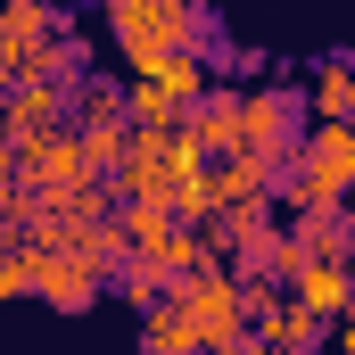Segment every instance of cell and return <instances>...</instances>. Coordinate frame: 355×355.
<instances>
[{"instance_id": "9c48e42d", "label": "cell", "mask_w": 355, "mask_h": 355, "mask_svg": "<svg viewBox=\"0 0 355 355\" xmlns=\"http://www.w3.org/2000/svg\"><path fill=\"white\" fill-rule=\"evenodd\" d=\"M190 132L207 141V157H240V149H248V91L215 83L198 107H190Z\"/></svg>"}, {"instance_id": "44dd1931", "label": "cell", "mask_w": 355, "mask_h": 355, "mask_svg": "<svg viewBox=\"0 0 355 355\" xmlns=\"http://www.w3.org/2000/svg\"><path fill=\"white\" fill-rule=\"evenodd\" d=\"M339 207H347V215H355V182H347V190H339Z\"/></svg>"}, {"instance_id": "e0dca14e", "label": "cell", "mask_w": 355, "mask_h": 355, "mask_svg": "<svg viewBox=\"0 0 355 355\" xmlns=\"http://www.w3.org/2000/svg\"><path fill=\"white\" fill-rule=\"evenodd\" d=\"M116 297H124L132 314H149V306H166V297H174V272L149 265V257H124V265H116Z\"/></svg>"}, {"instance_id": "ffe728a7", "label": "cell", "mask_w": 355, "mask_h": 355, "mask_svg": "<svg viewBox=\"0 0 355 355\" xmlns=\"http://www.w3.org/2000/svg\"><path fill=\"white\" fill-rule=\"evenodd\" d=\"M339 355H355V314H347V322H339Z\"/></svg>"}, {"instance_id": "2e32d148", "label": "cell", "mask_w": 355, "mask_h": 355, "mask_svg": "<svg viewBox=\"0 0 355 355\" xmlns=\"http://www.w3.org/2000/svg\"><path fill=\"white\" fill-rule=\"evenodd\" d=\"M141 355H207L198 322L182 314V297H166V306H149V314H141Z\"/></svg>"}, {"instance_id": "5b68a950", "label": "cell", "mask_w": 355, "mask_h": 355, "mask_svg": "<svg viewBox=\"0 0 355 355\" xmlns=\"http://www.w3.org/2000/svg\"><path fill=\"white\" fill-rule=\"evenodd\" d=\"M75 132H83V149L99 157V174H116V166L132 157V141H141V124H132V91L107 83V75H91L83 99H75Z\"/></svg>"}, {"instance_id": "3957f363", "label": "cell", "mask_w": 355, "mask_h": 355, "mask_svg": "<svg viewBox=\"0 0 355 355\" xmlns=\"http://www.w3.org/2000/svg\"><path fill=\"white\" fill-rule=\"evenodd\" d=\"M182 314L198 322V339H207V355H232L248 331H257V306H248V281L223 265V272H190V281H174Z\"/></svg>"}, {"instance_id": "8992f818", "label": "cell", "mask_w": 355, "mask_h": 355, "mask_svg": "<svg viewBox=\"0 0 355 355\" xmlns=\"http://www.w3.org/2000/svg\"><path fill=\"white\" fill-rule=\"evenodd\" d=\"M248 306H257V339L272 355H322V339L339 331V322H322L306 297H289V289H272V281H248Z\"/></svg>"}, {"instance_id": "277c9868", "label": "cell", "mask_w": 355, "mask_h": 355, "mask_svg": "<svg viewBox=\"0 0 355 355\" xmlns=\"http://www.w3.org/2000/svg\"><path fill=\"white\" fill-rule=\"evenodd\" d=\"M306 132H314V107H306V91H297V83L248 91V149H257V157H272V166L289 174L297 149H306Z\"/></svg>"}, {"instance_id": "cb8c5ba5", "label": "cell", "mask_w": 355, "mask_h": 355, "mask_svg": "<svg viewBox=\"0 0 355 355\" xmlns=\"http://www.w3.org/2000/svg\"><path fill=\"white\" fill-rule=\"evenodd\" d=\"M347 272H355V265H347Z\"/></svg>"}, {"instance_id": "7402d4cb", "label": "cell", "mask_w": 355, "mask_h": 355, "mask_svg": "<svg viewBox=\"0 0 355 355\" xmlns=\"http://www.w3.org/2000/svg\"><path fill=\"white\" fill-rule=\"evenodd\" d=\"M190 8H207V0H190Z\"/></svg>"}, {"instance_id": "603a6c76", "label": "cell", "mask_w": 355, "mask_h": 355, "mask_svg": "<svg viewBox=\"0 0 355 355\" xmlns=\"http://www.w3.org/2000/svg\"><path fill=\"white\" fill-rule=\"evenodd\" d=\"M99 8H107V0H99Z\"/></svg>"}, {"instance_id": "4fadbf2b", "label": "cell", "mask_w": 355, "mask_h": 355, "mask_svg": "<svg viewBox=\"0 0 355 355\" xmlns=\"http://www.w3.org/2000/svg\"><path fill=\"white\" fill-rule=\"evenodd\" d=\"M347 265H355V257H347ZM347 265H339V257H314V265L289 281V297H306L322 322H347V314H355V272Z\"/></svg>"}, {"instance_id": "ba28073f", "label": "cell", "mask_w": 355, "mask_h": 355, "mask_svg": "<svg viewBox=\"0 0 355 355\" xmlns=\"http://www.w3.org/2000/svg\"><path fill=\"white\" fill-rule=\"evenodd\" d=\"M116 281L99 265H83V257H58V248H42V281H33V297L50 306V314H91L99 297H107Z\"/></svg>"}, {"instance_id": "30bf717a", "label": "cell", "mask_w": 355, "mask_h": 355, "mask_svg": "<svg viewBox=\"0 0 355 355\" xmlns=\"http://www.w3.org/2000/svg\"><path fill=\"white\" fill-rule=\"evenodd\" d=\"M281 198V166L257 157V149H240V157H215V207L232 215V207H272Z\"/></svg>"}, {"instance_id": "5bb4252c", "label": "cell", "mask_w": 355, "mask_h": 355, "mask_svg": "<svg viewBox=\"0 0 355 355\" xmlns=\"http://www.w3.org/2000/svg\"><path fill=\"white\" fill-rule=\"evenodd\" d=\"M174 240H182V215L166 198H124V248L132 257H166Z\"/></svg>"}, {"instance_id": "7c38bea8", "label": "cell", "mask_w": 355, "mask_h": 355, "mask_svg": "<svg viewBox=\"0 0 355 355\" xmlns=\"http://www.w3.org/2000/svg\"><path fill=\"white\" fill-rule=\"evenodd\" d=\"M132 83H149V91H166L174 107H198L207 99V58L198 50H166V58H132Z\"/></svg>"}, {"instance_id": "6da1fadb", "label": "cell", "mask_w": 355, "mask_h": 355, "mask_svg": "<svg viewBox=\"0 0 355 355\" xmlns=\"http://www.w3.org/2000/svg\"><path fill=\"white\" fill-rule=\"evenodd\" d=\"M107 17V33H116V50L124 58H166V50H215V33H207V8H190V0H107L99 8Z\"/></svg>"}, {"instance_id": "9a60e30c", "label": "cell", "mask_w": 355, "mask_h": 355, "mask_svg": "<svg viewBox=\"0 0 355 355\" xmlns=\"http://www.w3.org/2000/svg\"><path fill=\"white\" fill-rule=\"evenodd\" d=\"M306 107H314V124H355V58H322L306 83Z\"/></svg>"}, {"instance_id": "8fae6325", "label": "cell", "mask_w": 355, "mask_h": 355, "mask_svg": "<svg viewBox=\"0 0 355 355\" xmlns=\"http://www.w3.org/2000/svg\"><path fill=\"white\" fill-rule=\"evenodd\" d=\"M58 25H75L58 0H0V67H8V58H25V50H42Z\"/></svg>"}, {"instance_id": "ac0fdd59", "label": "cell", "mask_w": 355, "mask_h": 355, "mask_svg": "<svg viewBox=\"0 0 355 355\" xmlns=\"http://www.w3.org/2000/svg\"><path fill=\"white\" fill-rule=\"evenodd\" d=\"M33 281H42V248L0 240V289H8V297H33Z\"/></svg>"}, {"instance_id": "d6986e66", "label": "cell", "mask_w": 355, "mask_h": 355, "mask_svg": "<svg viewBox=\"0 0 355 355\" xmlns=\"http://www.w3.org/2000/svg\"><path fill=\"white\" fill-rule=\"evenodd\" d=\"M232 355H272V347H265V339H257V331H248V339H240V347H232Z\"/></svg>"}, {"instance_id": "52a82bcc", "label": "cell", "mask_w": 355, "mask_h": 355, "mask_svg": "<svg viewBox=\"0 0 355 355\" xmlns=\"http://www.w3.org/2000/svg\"><path fill=\"white\" fill-rule=\"evenodd\" d=\"M75 99H83V83H8V91H0V141L75 124Z\"/></svg>"}, {"instance_id": "7a4b0ae2", "label": "cell", "mask_w": 355, "mask_h": 355, "mask_svg": "<svg viewBox=\"0 0 355 355\" xmlns=\"http://www.w3.org/2000/svg\"><path fill=\"white\" fill-rule=\"evenodd\" d=\"M0 182H33V190L67 198V190H91V182H107V174H99V157L83 149V132H75V124H58V132L0 141Z\"/></svg>"}]
</instances>
